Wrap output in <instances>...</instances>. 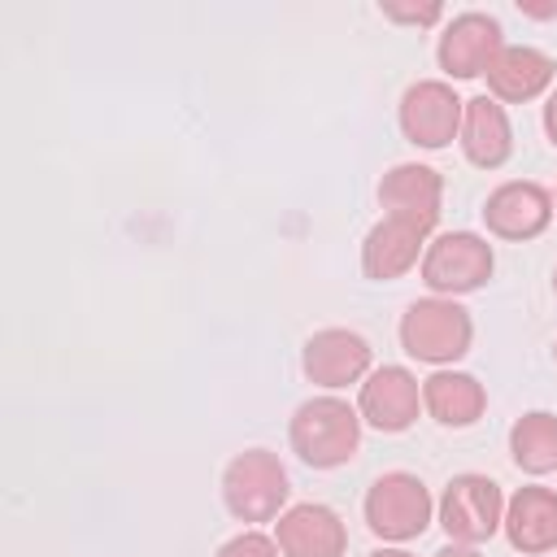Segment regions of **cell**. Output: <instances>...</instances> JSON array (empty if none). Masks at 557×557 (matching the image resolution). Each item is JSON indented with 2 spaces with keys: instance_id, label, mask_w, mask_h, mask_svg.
<instances>
[{
  "instance_id": "1",
  "label": "cell",
  "mask_w": 557,
  "mask_h": 557,
  "mask_svg": "<svg viewBox=\"0 0 557 557\" xmlns=\"http://www.w3.org/2000/svg\"><path fill=\"white\" fill-rule=\"evenodd\" d=\"M361 426L366 422H361L357 405H348L335 392H322V396H309L296 405V413L287 422V440H292V453L309 470H339L357 457Z\"/></svg>"
},
{
  "instance_id": "2",
  "label": "cell",
  "mask_w": 557,
  "mask_h": 557,
  "mask_svg": "<svg viewBox=\"0 0 557 557\" xmlns=\"http://www.w3.org/2000/svg\"><path fill=\"white\" fill-rule=\"evenodd\" d=\"M400 348L422 366H457L474 344V318L453 296H422L400 313Z\"/></svg>"
},
{
  "instance_id": "3",
  "label": "cell",
  "mask_w": 557,
  "mask_h": 557,
  "mask_svg": "<svg viewBox=\"0 0 557 557\" xmlns=\"http://www.w3.org/2000/svg\"><path fill=\"white\" fill-rule=\"evenodd\" d=\"M287 496V466L270 448H244L222 470V505L235 522H278Z\"/></svg>"
},
{
  "instance_id": "4",
  "label": "cell",
  "mask_w": 557,
  "mask_h": 557,
  "mask_svg": "<svg viewBox=\"0 0 557 557\" xmlns=\"http://www.w3.org/2000/svg\"><path fill=\"white\" fill-rule=\"evenodd\" d=\"M496 270V252L487 244V235L479 231H440L426 239V252H422V283L431 296H470L479 287H487Z\"/></svg>"
},
{
  "instance_id": "5",
  "label": "cell",
  "mask_w": 557,
  "mask_h": 557,
  "mask_svg": "<svg viewBox=\"0 0 557 557\" xmlns=\"http://www.w3.org/2000/svg\"><path fill=\"white\" fill-rule=\"evenodd\" d=\"M361 513H366V527L383 544H409L435 522V500H431V487L418 474L387 470L370 483V492L361 500Z\"/></svg>"
},
{
  "instance_id": "6",
  "label": "cell",
  "mask_w": 557,
  "mask_h": 557,
  "mask_svg": "<svg viewBox=\"0 0 557 557\" xmlns=\"http://www.w3.org/2000/svg\"><path fill=\"white\" fill-rule=\"evenodd\" d=\"M435 518L448 544H487L505 522V492L487 474H453L444 496L435 500Z\"/></svg>"
},
{
  "instance_id": "7",
  "label": "cell",
  "mask_w": 557,
  "mask_h": 557,
  "mask_svg": "<svg viewBox=\"0 0 557 557\" xmlns=\"http://www.w3.org/2000/svg\"><path fill=\"white\" fill-rule=\"evenodd\" d=\"M461 109H466V100L453 91V83H444V78H418L413 87H405L400 109H396L400 135L413 148L440 152V148H448L461 135Z\"/></svg>"
},
{
  "instance_id": "8",
  "label": "cell",
  "mask_w": 557,
  "mask_h": 557,
  "mask_svg": "<svg viewBox=\"0 0 557 557\" xmlns=\"http://www.w3.org/2000/svg\"><path fill=\"white\" fill-rule=\"evenodd\" d=\"M505 48V35H500V22L492 13H479V9H466L457 17L444 22L440 39H435V61L444 70V83H466V78H483L492 70V61L500 57Z\"/></svg>"
},
{
  "instance_id": "9",
  "label": "cell",
  "mask_w": 557,
  "mask_h": 557,
  "mask_svg": "<svg viewBox=\"0 0 557 557\" xmlns=\"http://www.w3.org/2000/svg\"><path fill=\"white\" fill-rule=\"evenodd\" d=\"M370 361H374L370 339L348 331V326H322L300 348V370L322 392H339L348 383H361L370 374Z\"/></svg>"
},
{
  "instance_id": "10",
  "label": "cell",
  "mask_w": 557,
  "mask_h": 557,
  "mask_svg": "<svg viewBox=\"0 0 557 557\" xmlns=\"http://www.w3.org/2000/svg\"><path fill=\"white\" fill-rule=\"evenodd\" d=\"M357 413L366 426L383 431V435H400L418 422L422 413V383L413 370L405 366H379L361 379L357 392Z\"/></svg>"
},
{
  "instance_id": "11",
  "label": "cell",
  "mask_w": 557,
  "mask_h": 557,
  "mask_svg": "<svg viewBox=\"0 0 557 557\" xmlns=\"http://www.w3.org/2000/svg\"><path fill=\"white\" fill-rule=\"evenodd\" d=\"M553 191L531 183V178H509L500 183L487 200H483V226L487 235L496 239H509V244H522V239H535L548 231L553 222Z\"/></svg>"
},
{
  "instance_id": "12",
  "label": "cell",
  "mask_w": 557,
  "mask_h": 557,
  "mask_svg": "<svg viewBox=\"0 0 557 557\" xmlns=\"http://www.w3.org/2000/svg\"><path fill=\"white\" fill-rule=\"evenodd\" d=\"M379 205H383V218H400L431 235L444 205V178L422 161H400L379 178Z\"/></svg>"
},
{
  "instance_id": "13",
  "label": "cell",
  "mask_w": 557,
  "mask_h": 557,
  "mask_svg": "<svg viewBox=\"0 0 557 557\" xmlns=\"http://www.w3.org/2000/svg\"><path fill=\"white\" fill-rule=\"evenodd\" d=\"M274 544L283 557H344L348 531L339 513L322 500H300L287 505L274 522Z\"/></svg>"
},
{
  "instance_id": "14",
  "label": "cell",
  "mask_w": 557,
  "mask_h": 557,
  "mask_svg": "<svg viewBox=\"0 0 557 557\" xmlns=\"http://www.w3.org/2000/svg\"><path fill=\"white\" fill-rule=\"evenodd\" d=\"M483 78H487V96L492 100L527 104V100H540L557 83V61L535 44H505Z\"/></svg>"
},
{
  "instance_id": "15",
  "label": "cell",
  "mask_w": 557,
  "mask_h": 557,
  "mask_svg": "<svg viewBox=\"0 0 557 557\" xmlns=\"http://www.w3.org/2000/svg\"><path fill=\"white\" fill-rule=\"evenodd\" d=\"M505 540L513 553L522 557H540L557 548V492L527 483L505 500V522H500Z\"/></svg>"
},
{
  "instance_id": "16",
  "label": "cell",
  "mask_w": 557,
  "mask_h": 557,
  "mask_svg": "<svg viewBox=\"0 0 557 557\" xmlns=\"http://www.w3.org/2000/svg\"><path fill=\"white\" fill-rule=\"evenodd\" d=\"M426 239H431L426 231H418L400 218H379L361 239V274L374 283L405 278L413 265H422Z\"/></svg>"
},
{
  "instance_id": "17",
  "label": "cell",
  "mask_w": 557,
  "mask_h": 557,
  "mask_svg": "<svg viewBox=\"0 0 557 557\" xmlns=\"http://www.w3.org/2000/svg\"><path fill=\"white\" fill-rule=\"evenodd\" d=\"M461 152L470 165L479 170H500L509 157H513V126H509V113L500 100H492L487 91L483 96H470L466 109H461V135H457Z\"/></svg>"
},
{
  "instance_id": "18",
  "label": "cell",
  "mask_w": 557,
  "mask_h": 557,
  "mask_svg": "<svg viewBox=\"0 0 557 557\" xmlns=\"http://www.w3.org/2000/svg\"><path fill=\"white\" fill-rule=\"evenodd\" d=\"M422 409H426L440 426L461 431V426H474V422L483 418V409H487V387H483L474 374H466V370H457V366H444V370H431V374L422 379Z\"/></svg>"
},
{
  "instance_id": "19",
  "label": "cell",
  "mask_w": 557,
  "mask_h": 557,
  "mask_svg": "<svg viewBox=\"0 0 557 557\" xmlns=\"http://www.w3.org/2000/svg\"><path fill=\"white\" fill-rule=\"evenodd\" d=\"M509 457L522 474L540 479L557 470V413L531 409L509 426Z\"/></svg>"
},
{
  "instance_id": "20",
  "label": "cell",
  "mask_w": 557,
  "mask_h": 557,
  "mask_svg": "<svg viewBox=\"0 0 557 557\" xmlns=\"http://www.w3.org/2000/svg\"><path fill=\"white\" fill-rule=\"evenodd\" d=\"M218 557H283L278 553V544H274V535H265V531H239V535H231L222 548H218Z\"/></svg>"
},
{
  "instance_id": "21",
  "label": "cell",
  "mask_w": 557,
  "mask_h": 557,
  "mask_svg": "<svg viewBox=\"0 0 557 557\" xmlns=\"http://www.w3.org/2000/svg\"><path fill=\"white\" fill-rule=\"evenodd\" d=\"M379 13H383L387 22H405V26H435V22L444 17V4H435V0H426V4H396V0H383Z\"/></svg>"
},
{
  "instance_id": "22",
  "label": "cell",
  "mask_w": 557,
  "mask_h": 557,
  "mask_svg": "<svg viewBox=\"0 0 557 557\" xmlns=\"http://www.w3.org/2000/svg\"><path fill=\"white\" fill-rule=\"evenodd\" d=\"M544 131H548V144L557 148V87H553L548 100H544Z\"/></svg>"
},
{
  "instance_id": "23",
  "label": "cell",
  "mask_w": 557,
  "mask_h": 557,
  "mask_svg": "<svg viewBox=\"0 0 557 557\" xmlns=\"http://www.w3.org/2000/svg\"><path fill=\"white\" fill-rule=\"evenodd\" d=\"M518 13H527V17H557V0H548V4H535V0H518Z\"/></svg>"
},
{
  "instance_id": "24",
  "label": "cell",
  "mask_w": 557,
  "mask_h": 557,
  "mask_svg": "<svg viewBox=\"0 0 557 557\" xmlns=\"http://www.w3.org/2000/svg\"><path fill=\"white\" fill-rule=\"evenodd\" d=\"M435 557H483L479 548H470V544H444Z\"/></svg>"
},
{
  "instance_id": "25",
  "label": "cell",
  "mask_w": 557,
  "mask_h": 557,
  "mask_svg": "<svg viewBox=\"0 0 557 557\" xmlns=\"http://www.w3.org/2000/svg\"><path fill=\"white\" fill-rule=\"evenodd\" d=\"M370 557H413V553H409L405 544H383V548H374Z\"/></svg>"
},
{
  "instance_id": "26",
  "label": "cell",
  "mask_w": 557,
  "mask_h": 557,
  "mask_svg": "<svg viewBox=\"0 0 557 557\" xmlns=\"http://www.w3.org/2000/svg\"><path fill=\"white\" fill-rule=\"evenodd\" d=\"M553 296H557V270H553Z\"/></svg>"
},
{
  "instance_id": "27",
  "label": "cell",
  "mask_w": 557,
  "mask_h": 557,
  "mask_svg": "<svg viewBox=\"0 0 557 557\" xmlns=\"http://www.w3.org/2000/svg\"><path fill=\"white\" fill-rule=\"evenodd\" d=\"M553 213H557V191H553Z\"/></svg>"
},
{
  "instance_id": "28",
  "label": "cell",
  "mask_w": 557,
  "mask_h": 557,
  "mask_svg": "<svg viewBox=\"0 0 557 557\" xmlns=\"http://www.w3.org/2000/svg\"><path fill=\"white\" fill-rule=\"evenodd\" d=\"M553 361H557V344H553Z\"/></svg>"
}]
</instances>
